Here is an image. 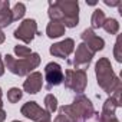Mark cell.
I'll list each match as a JSON object with an SVG mask.
<instances>
[{"mask_svg":"<svg viewBox=\"0 0 122 122\" xmlns=\"http://www.w3.org/2000/svg\"><path fill=\"white\" fill-rule=\"evenodd\" d=\"M47 15L50 20L60 22L65 27H76L79 25V3L75 0L49 2Z\"/></svg>","mask_w":122,"mask_h":122,"instance_id":"cell-1","label":"cell"},{"mask_svg":"<svg viewBox=\"0 0 122 122\" xmlns=\"http://www.w3.org/2000/svg\"><path fill=\"white\" fill-rule=\"evenodd\" d=\"M95 73H96L98 85H99V88L103 92L112 95L115 91L122 89V82L115 75V72L112 69V65H111L108 57H101L96 62V65H95Z\"/></svg>","mask_w":122,"mask_h":122,"instance_id":"cell-2","label":"cell"},{"mask_svg":"<svg viewBox=\"0 0 122 122\" xmlns=\"http://www.w3.org/2000/svg\"><path fill=\"white\" fill-rule=\"evenodd\" d=\"M3 62L13 75L27 76L40 65V56L39 53L35 52H32V55H29L27 57H22V59H16L12 55H6Z\"/></svg>","mask_w":122,"mask_h":122,"instance_id":"cell-3","label":"cell"},{"mask_svg":"<svg viewBox=\"0 0 122 122\" xmlns=\"http://www.w3.org/2000/svg\"><path fill=\"white\" fill-rule=\"evenodd\" d=\"M63 82L65 86L78 95L83 93L88 85V76L85 71H76V69H66L63 75Z\"/></svg>","mask_w":122,"mask_h":122,"instance_id":"cell-4","label":"cell"},{"mask_svg":"<svg viewBox=\"0 0 122 122\" xmlns=\"http://www.w3.org/2000/svg\"><path fill=\"white\" fill-rule=\"evenodd\" d=\"M71 108H72V111H73V113H75V116L78 118L79 122H83L85 119L91 118L95 113V109H93L92 102L83 93L75 96L73 102L71 103Z\"/></svg>","mask_w":122,"mask_h":122,"instance_id":"cell-5","label":"cell"},{"mask_svg":"<svg viewBox=\"0 0 122 122\" xmlns=\"http://www.w3.org/2000/svg\"><path fill=\"white\" fill-rule=\"evenodd\" d=\"M93 52L91 49H88V46L85 43H81L78 45L76 47V52H75V56L73 59L68 60V63L72 65L76 71H86L92 62V57H93Z\"/></svg>","mask_w":122,"mask_h":122,"instance_id":"cell-6","label":"cell"},{"mask_svg":"<svg viewBox=\"0 0 122 122\" xmlns=\"http://www.w3.org/2000/svg\"><path fill=\"white\" fill-rule=\"evenodd\" d=\"M37 35H40V33L37 30V23L35 19H25L13 33V36L16 39L22 40L23 43H30L35 39V36H37Z\"/></svg>","mask_w":122,"mask_h":122,"instance_id":"cell-7","label":"cell"},{"mask_svg":"<svg viewBox=\"0 0 122 122\" xmlns=\"http://www.w3.org/2000/svg\"><path fill=\"white\" fill-rule=\"evenodd\" d=\"M20 112H22L23 116H26L30 121H35V122H50V115L33 101L32 102H26L22 106Z\"/></svg>","mask_w":122,"mask_h":122,"instance_id":"cell-8","label":"cell"},{"mask_svg":"<svg viewBox=\"0 0 122 122\" xmlns=\"http://www.w3.org/2000/svg\"><path fill=\"white\" fill-rule=\"evenodd\" d=\"M45 81L46 89L50 91L53 86H57L63 82V71L62 66L56 62H50L45 66Z\"/></svg>","mask_w":122,"mask_h":122,"instance_id":"cell-9","label":"cell"},{"mask_svg":"<svg viewBox=\"0 0 122 122\" xmlns=\"http://www.w3.org/2000/svg\"><path fill=\"white\" fill-rule=\"evenodd\" d=\"M73 50H75V42L71 37L63 39L62 42H57V43L52 45L50 49H49L50 55H53L56 57H62V59H66Z\"/></svg>","mask_w":122,"mask_h":122,"instance_id":"cell-10","label":"cell"},{"mask_svg":"<svg viewBox=\"0 0 122 122\" xmlns=\"http://www.w3.org/2000/svg\"><path fill=\"white\" fill-rule=\"evenodd\" d=\"M81 37H82V43H85V45L88 46V49H91L93 53L102 50L103 46H105V40H103L102 37H99L92 29L83 30L82 35H81Z\"/></svg>","mask_w":122,"mask_h":122,"instance_id":"cell-11","label":"cell"},{"mask_svg":"<svg viewBox=\"0 0 122 122\" xmlns=\"http://www.w3.org/2000/svg\"><path fill=\"white\" fill-rule=\"evenodd\" d=\"M42 85H43L42 73L40 72H32L30 75H27L26 81L23 82V89H25V92L35 95L42 89Z\"/></svg>","mask_w":122,"mask_h":122,"instance_id":"cell-12","label":"cell"},{"mask_svg":"<svg viewBox=\"0 0 122 122\" xmlns=\"http://www.w3.org/2000/svg\"><path fill=\"white\" fill-rule=\"evenodd\" d=\"M12 23H13V19H12V10H10L9 0H0V29L7 27Z\"/></svg>","mask_w":122,"mask_h":122,"instance_id":"cell-13","label":"cell"},{"mask_svg":"<svg viewBox=\"0 0 122 122\" xmlns=\"http://www.w3.org/2000/svg\"><path fill=\"white\" fill-rule=\"evenodd\" d=\"M65 30H66V27L60 23V22H53V20H50V22L47 23V26H46V35H47V37H50V39H56V37L63 36V35H65Z\"/></svg>","mask_w":122,"mask_h":122,"instance_id":"cell-14","label":"cell"},{"mask_svg":"<svg viewBox=\"0 0 122 122\" xmlns=\"http://www.w3.org/2000/svg\"><path fill=\"white\" fill-rule=\"evenodd\" d=\"M105 20H106V17H105L103 10L102 9H96L93 12V15H92V19H91V29L93 30V29L102 27V25L105 23Z\"/></svg>","mask_w":122,"mask_h":122,"instance_id":"cell-15","label":"cell"},{"mask_svg":"<svg viewBox=\"0 0 122 122\" xmlns=\"http://www.w3.org/2000/svg\"><path fill=\"white\" fill-rule=\"evenodd\" d=\"M45 111L49 115H52V113H55L57 111V99H56L55 95L49 93V95L45 96Z\"/></svg>","mask_w":122,"mask_h":122,"instance_id":"cell-16","label":"cell"},{"mask_svg":"<svg viewBox=\"0 0 122 122\" xmlns=\"http://www.w3.org/2000/svg\"><path fill=\"white\" fill-rule=\"evenodd\" d=\"M102 27L105 29V32H108L111 35H118V32H119V23L116 19H106L105 23L102 25Z\"/></svg>","mask_w":122,"mask_h":122,"instance_id":"cell-17","label":"cell"},{"mask_svg":"<svg viewBox=\"0 0 122 122\" xmlns=\"http://www.w3.org/2000/svg\"><path fill=\"white\" fill-rule=\"evenodd\" d=\"M25 13H26V6H25V3H16L15 7L12 9V19H13V22L20 20V19L25 16Z\"/></svg>","mask_w":122,"mask_h":122,"instance_id":"cell-18","label":"cell"},{"mask_svg":"<svg viewBox=\"0 0 122 122\" xmlns=\"http://www.w3.org/2000/svg\"><path fill=\"white\" fill-rule=\"evenodd\" d=\"M22 96H23V92H22L19 88H10V89L7 91V101H9L10 103L19 102V101L22 99Z\"/></svg>","mask_w":122,"mask_h":122,"instance_id":"cell-19","label":"cell"},{"mask_svg":"<svg viewBox=\"0 0 122 122\" xmlns=\"http://www.w3.org/2000/svg\"><path fill=\"white\" fill-rule=\"evenodd\" d=\"M15 53L19 56V59H22V57H27L29 55H32V50L27 46L17 45V46H15Z\"/></svg>","mask_w":122,"mask_h":122,"instance_id":"cell-20","label":"cell"},{"mask_svg":"<svg viewBox=\"0 0 122 122\" xmlns=\"http://www.w3.org/2000/svg\"><path fill=\"white\" fill-rule=\"evenodd\" d=\"M121 49H122V37L118 36V39L115 42V47H113V56H115V59L118 60V62H122V52H121Z\"/></svg>","mask_w":122,"mask_h":122,"instance_id":"cell-21","label":"cell"},{"mask_svg":"<svg viewBox=\"0 0 122 122\" xmlns=\"http://www.w3.org/2000/svg\"><path fill=\"white\" fill-rule=\"evenodd\" d=\"M101 115V113H99ZM101 122H119L115 115H101Z\"/></svg>","mask_w":122,"mask_h":122,"instance_id":"cell-22","label":"cell"},{"mask_svg":"<svg viewBox=\"0 0 122 122\" xmlns=\"http://www.w3.org/2000/svg\"><path fill=\"white\" fill-rule=\"evenodd\" d=\"M2 89H0V122H3L5 119H6V112H5V109H3V102H2Z\"/></svg>","mask_w":122,"mask_h":122,"instance_id":"cell-23","label":"cell"},{"mask_svg":"<svg viewBox=\"0 0 122 122\" xmlns=\"http://www.w3.org/2000/svg\"><path fill=\"white\" fill-rule=\"evenodd\" d=\"M103 3L109 7H115V6H121V0H103Z\"/></svg>","mask_w":122,"mask_h":122,"instance_id":"cell-24","label":"cell"},{"mask_svg":"<svg viewBox=\"0 0 122 122\" xmlns=\"http://www.w3.org/2000/svg\"><path fill=\"white\" fill-rule=\"evenodd\" d=\"M83 122H101V115H99V112H95L91 118L85 119Z\"/></svg>","mask_w":122,"mask_h":122,"instance_id":"cell-25","label":"cell"},{"mask_svg":"<svg viewBox=\"0 0 122 122\" xmlns=\"http://www.w3.org/2000/svg\"><path fill=\"white\" fill-rule=\"evenodd\" d=\"M53 122H69V119H68V118H66L62 112H59V113H57V116L55 118V121H53Z\"/></svg>","mask_w":122,"mask_h":122,"instance_id":"cell-26","label":"cell"},{"mask_svg":"<svg viewBox=\"0 0 122 122\" xmlns=\"http://www.w3.org/2000/svg\"><path fill=\"white\" fill-rule=\"evenodd\" d=\"M3 75H5V62L2 59V55H0V76H3Z\"/></svg>","mask_w":122,"mask_h":122,"instance_id":"cell-27","label":"cell"},{"mask_svg":"<svg viewBox=\"0 0 122 122\" xmlns=\"http://www.w3.org/2000/svg\"><path fill=\"white\" fill-rule=\"evenodd\" d=\"M5 39H6V36H5V33L2 32V29H0V45L5 42Z\"/></svg>","mask_w":122,"mask_h":122,"instance_id":"cell-28","label":"cell"},{"mask_svg":"<svg viewBox=\"0 0 122 122\" xmlns=\"http://www.w3.org/2000/svg\"><path fill=\"white\" fill-rule=\"evenodd\" d=\"M12 122H20V121H12Z\"/></svg>","mask_w":122,"mask_h":122,"instance_id":"cell-29","label":"cell"}]
</instances>
